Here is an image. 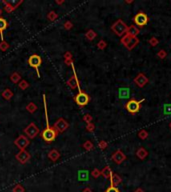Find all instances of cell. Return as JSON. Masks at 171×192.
<instances>
[{
    "label": "cell",
    "instance_id": "obj_33",
    "mask_svg": "<svg viewBox=\"0 0 171 192\" xmlns=\"http://www.w3.org/2000/svg\"><path fill=\"white\" fill-rule=\"evenodd\" d=\"M83 147L85 150H87V151H90V150L93 149V144L91 141H86L85 143L83 144Z\"/></svg>",
    "mask_w": 171,
    "mask_h": 192
},
{
    "label": "cell",
    "instance_id": "obj_18",
    "mask_svg": "<svg viewBox=\"0 0 171 192\" xmlns=\"http://www.w3.org/2000/svg\"><path fill=\"white\" fill-rule=\"evenodd\" d=\"M139 32H140L139 29H138L135 25H131V26H128V28H127L126 34H128V35H130V36L136 37L139 34Z\"/></svg>",
    "mask_w": 171,
    "mask_h": 192
},
{
    "label": "cell",
    "instance_id": "obj_37",
    "mask_svg": "<svg viewBox=\"0 0 171 192\" xmlns=\"http://www.w3.org/2000/svg\"><path fill=\"white\" fill-rule=\"evenodd\" d=\"M106 46H107V43H106L104 40H100L98 43H97V47H98V49H100V50H103Z\"/></svg>",
    "mask_w": 171,
    "mask_h": 192
},
{
    "label": "cell",
    "instance_id": "obj_22",
    "mask_svg": "<svg viewBox=\"0 0 171 192\" xmlns=\"http://www.w3.org/2000/svg\"><path fill=\"white\" fill-rule=\"evenodd\" d=\"M6 28H7V21L2 17H0V36H1L2 40H3V31Z\"/></svg>",
    "mask_w": 171,
    "mask_h": 192
},
{
    "label": "cell",
    "instance_id": "obj_29",
    "mask_svg": "<svg viewBox=\"0 0 171 192\" xmlns=\"http://www.w3.org/2000/svg\"><path fill=\"white\" fill-rule=\"evenodd\" d=\"M18 86L21 90H26L28 87H29V83H28L26 80H21V81L18 83Z\"/></svg>",
    "mask_w": 171,
    "mask_h": 192
},
{
    "label": "cell",
    "instance_id": "obj_44",
    "mask_svg": "<svg viewBox=\"0 0 171 192\" xmlns=\"http://www.w3.org/2000/svg\"><path fill=\"white\" fill-rule=\"evenodd\" d=\"M72 23L70 22V21H66V23L64 24V28H65V29H67V30H69V29H71V28H72Z\"/></svg>",
    "mask_w": 171,
    "mask_h": 192
},
{
    "label": "cell",
    "instance_id": "obj_40",
    "mask_svg": "<svg viewBox=\"0 0 171 192\" xmlns=\"http://www.w3.org/2000/svg\"><path fill=\"white\" fill-rule=\"evenodd\" d=\"M83 120H84V121H85L87 124H88V123H91V122H92V116H91L90 114H85V115L83 116Z\"/></svg>",
    "mask_w": 171,
    "mask_h": 192
},
{
    "label": "cell",
    "instance_id": "obj_31",
    "mask_svg": "<svg viewBox=\"0 0 171 192\" xmlns=\"http://www.w3.org/2000/svg\"><path fill=\"white\" fill-rule=\"evenodd\" d=\"M163 113L165 115H171V104H165L163 107Z\"/></svg>",
    "mask_w": 171,
    "mask_h": 192
},
{
    "label": "cell",
    "instance_id": "obj_12",
    "mask_svg": "<svg viewBox=\"0 0 171 192\" xmlns=\"http://www.w3.org/2000/svg\"><path fill=\"white\" fill-rule=\"evenodd\" d=\"M72 66V68H73V72H74V74H73V76L72 77H70L69 78V80L67 81V85H68L70 88H72V89H76V88H78L79 89V92L81 91V89H80V87H79V82H78V80H77V77H76V73H75V70H74V65H71Z\"/></svg>",
    "mask_w": 171,
    "mask_h": 192
},
{
    "label": "cell",
    "instance_id": "obj_41",
    "mask_svg": "<svg viewBox=\"0 0 171 192\" xmlns=\"http://www.w3.org/2000/svg\"><path fill=\"white\" fill-rule=\"evenodd\" d=\"M106 192H120V191H119V189L117 188V187H115V186H110V187H108V188H107Z\"/></svg>",
    "mask_w": 171,
    "mask_h": 192
},
{
    "label": "cell",
    "instance_id": "obj_43",
    "mask_svg": "<svg viewBox=\"0 0 171 192\" xmlns=\"http://www.w3.org/2000/svg\"><path fill=\"white\" fill-rule=\"evenodd\" d=\"M106 147H107V142L104 140H101L100 142H99V148L103 150V149H105Z\"/></svg>",
    "mask_w": 171,
    "mask_h": 192
},
{
    "label": "cell",
    "instance_id": "obj_48",
    "mask_svg": "<svg viewBox=\"0 0 171 192\" xmlns=\"http://www.w3.org/2000/svg\"><path fill=\"white\" fill-rule=\"evenodd\" d=\"M133 1H131V0H128V1H126V3H132Z\"/></svg>",
    "mask_w": 171,
    "mask_h": 192
},
{
    "label": "cell",
    "instance_id": "obj_30",
    "mask_svg": "<svg viewBox=\"0 0 171 192\" xmlns=\"http://www.w3.org/2000/svg\"><path fill=\"white\" fill-rule=\"evenodd\" d=\"M47 18H48V20L50 21H54L57 19V13H56L55 11H50L47 14Z\"/></svg>",
    "mask_w": 171,
    "mask_h": 192
},
{
    "label": "cell",
    "instance_id": "obj_9",
    "mask_svg": "<svg viewBox=\"0 0 171 192\" xmlns=\"http://www.w3.org/2000/svg\"><path fill=\"white\" fill-rule=\"evenodd\" d=\"M148 16L144 12H139L134 16V23L137 26H140V27L146 25L148 23Z\"/></svg>",
    "mask_w": 171,
    "mask_h": 192
},
{
    "label": "cell",
    "instance_id": "obj_50",
    "mask_svg": "<svg viewBox=\"0 0 171 192\" xmlns=\"http://www.w3.org/2000/svg\"><path fill=\"white\" fill-rule=\"evenodd\" d=\"M1 12H2V11H1V9H0V15H1Z\"/></svg>",
    "mask_w": 171,
    "mask_h": 192
},
{
    "label": "cell",
    "instance_id": "obj_3",
    "mask_svg": "<svg viewBox=\"0 0 171 192\" xmlns=\"http://www.w3.org/2000/svg\"><path fill=\"white\" fill-rule=\"evenodd\" d=\"M57 133L58 132L53 127H48L43 130L41 135H42V138L44 141H46V142H52L57 137Z\"/></svg>",
    "mask_w": 171,
    "mask_h": 192
},
{
    "label": "cell",
    "instance_id": "obj_39",
    "mask_svg": "<svg viewBox=\"0 0 171 192\" xmlns=\"http://www.w3.org/2000/svg\"><path fill=\"white\" fill-rule=\"evenodd\" d=\"M91 175L94 178H97V177H99V176L101 175V171H100V170H98V169H94V170H92Z\"/></svg>",
    "mask_w": 171,
    "mask_h": 192
},
{
    "label": "cell",
    "instance_id": "obj_2",
    "mask_svg": "<svg viewBox=\"0 0 171 192\" xmlns=\"http://www.w3.org/2000/svg\"><path fill=\"white\" fill-rule=\"evenodd\" d=\"M139 40H138L137 37L130 36L128 34H125L124 36L121 38V44H123L128 50H132L136 45L138 44Z\"/></svg>",
    "mask_w": 171,
    "mask_h": 192
},
{
    "label": "cell",
    "instance_id": "obj_49",
    "mask_svg": "<svg viewBox=\"0 0 171 192\" xmlns=\"http://www.w3.org/2000/svg\"><path fill=\"white\" fill-rule=\"evenodd\" d=\"M169 127L171 128V122H170V124H169Z\"/></svg>",
    "mask_w": 171,
    "mask_h": 192
},
{
    "label": "cell",
    "instance_id": "obj_17",
    "mask_svg": "<svg viewBox=\"0 0 171 192\" xmlns=\"http://www.w3.org/2000/svg\"><path fill=\"white\" fill-rule=\"evenodd\" d=\"M121 181H122V179H121V177L118 175V174L116 173H112L111 177H110V182H111V186H117V185H119L121 183Z\"/></svg>",
    "mask_w": 171,
    "mask_h": 192
},
{
    "label": "cell",
    "instance_id": "obj_1",
    "mask_svg": "<svg viewBox=\"0 0 171 192\" xmlns=\"http://www.w3.org/2000/svg\"><path fill=\"white\" fill-rule=\"evenodd\" d=\"M127 28H128V26L125 24L124 21L121 20V19L117 20L113 25L111 26V30L119 37H123V35L126 34Z\"/></svg>",
    "mask_w": 171,
    "mask_h": 192
},
{
    "label": "cell",
    "instance_id": "obj_4",
    "mask_svg": "<svg viewBox=\"0 0 171 192\" xmlns=\"http://www.w3.org/2000/svg\"><path fill=\"white\" fill-rule=\"evenodd\" d=\"M143 101H144V99L140 100V101H137V100H135V99H131L126 103L125 108H126L127 111L130 112L131 114H135V113H137L138 111L140 110V107H141V102H143Z\"/></svg>",
    "mask_w": 171,
    "mask_h": 192
},
{
    "label": "cell",
    "instance_id": "obj_16",
    "mask_svg": "<svg viewBox=\"0 0 171 192\" xmlns=\"http://www.w3.org/2000/svg\"><path fill=\"white\" fill-rule=\"evenodd\" d=\"M118 96L120 99H128L130 97V89L128 87H120L118 90Z\"/></svg>",
    "mask_w": 171,
    "mask_h": 192
},
{
    "label": "cell",
    "instance_id": "obj_34",
    "mask_svg": "<svg viewBox=\"0 0 171 192\" xmlns=\"http://www.w3.org/2000/svg\"><path fill=\"white\" fill-rule=\"evenodd\" d=\"M138 137L140 139H142V140H144V139H146L148 137V132L146 130H141V131L138 133Z\"/></svg>",
    "mask_w": 171,
    "mask_h": 192
},
{
    "label": "cell",
    "instance_id": "obj_47",
    "mask_svg": "<svg viewBox=\"0 0 171 192\" xmlns=\"http://www.w3.org/2000/svg\"><path fill=\"white\" fill-rule=\"evenodd\" d=\"M135 192H144V191L142 190L141 188H138V189H136V190H135Z\"/></svg>",
    "mask_w": 171,
    "mask_h": 192
},
{
    "label": "cell",
    "instance_id": "obj_15",
    "mask_svg": "<svg viewBox=\"0 0 171 192\" xmlns=\"http://www.w3.org/2000/svg\"><path fill=\"white\" fill-rule=\"evenodd\" d=\"M15 157H16V159L19 161V162L24 164V163H26L27 161L29 160L31 156H30L29 152H27L26 150H20V152H19Z\"/></svg>",
    "mask_w": 171,
    "mask_h": 192
},
{
    "label": "cell",
    "instance_id": "obj_23",
    "mask_svg": "<svg viewBox=\"0 0 171 192\" xmlns=\"http://www.w3.org/2000/svg\"><path fill=\"white\" fill-rule=\"evenodd\" d=\"M10 80H11V82L14 84L19 83V82L21 81V75L18 72H13V73L10 75Z\"/></svg>",
    "mask_w": 171,
    "mask_h": 192
},
{
    "label": "cell",
    "instance_id": "obj_25",
    "mask_svg": "<svg viewBox=\"0 0 171 192\" xmlns=\"http://www.w3.org/2000/svg\"><path fill=\"white\" fill-rule=\"evenodd\" d=\"M78 179L80 181H85L88 179V171L87 170H80L78 172Z\"/></svg>",
    "mask_w": 171,
    "mask_h": 192
},
{
    "label": "cell",
    "instance_id": "obj_7",
    "mask_svg": "<svg viewBox=\"0 0 171 192\" xmlns=\"http://www.w3.org/2000/svg\"><path fill=\"white\" fill-rule=\"evenodd\" d=\"M68 127H69V123L66 121L65 119H63V118H59V119L57 120V121L55 122V123H54V125H53L54 129H55L57 132H59V133H62V132L66 131Z\"/></svg>",
    "mask_w": 171,
    "mask_h": 192
},
{
    "label": "cell",
    "instance_id": "obj_21",
    "mask_svg": "<svg viewBox=\"0 0 171 192\" xmlns=\"http://www.w3.org/2000/svg\"><path fill=\"white\" fill-rule=\"evenodd\" d=\"M101 175H102L104 178H106V179H110V177H111V175H112L111 169H110L108 166H105L102 170H101Z\"/></svg>",
    "mask_w": 171,
    "mask_h": 192
},
{
    "label": "cell",
    "instance_id": "obj_36",
    "mask_svg": "<svg viewBox=\"0 0 171 192\" xmlns=\"http://www.w3.org/2000/svg\"><path fill=\"white\" fill-rule=\"evenodd\" d=\"M158 43H159V41H158V39L156 38V37H151L150 40H149V44H150L151 46H153V47L157 46Z\"/></svg>",
    "mask_w": 171,
    "mask_h": 192
},
{
    "label": "cell",
    "instance_id": "obj_24",
    "mask_svg": "<svg viewBox=\"0 0 171 192\" xmlns=\"http://www.w3.org/2000/svg\"><path fill=\"white\" fill-rule=\"evenodd\" d=\"M1 96L5 100H10L12 98V96H13V92H12V91L10 90L9 88H6L5 90H4L3 92L1 93Z\"/></svg>",
    "mask_w": 171,
    "mask_h": 192
},
{
    "label": "cell",
    "instance_id": "obj_26",
    "mask_svg": "<svg viewBox=\"0 0 171 192\" xmlns=\"http://www.w3.org/2000/svg\"><path fill=\"white\" fill-rule=\"evenodd\" d=\"M96 36H97L96 32H95L94 30H92V29L88 30V31L85 33V37H86V39H87V40H89V41H92L93 39H94Z\"/></svg>",
    "mask_w": 171,
    "mask_h": 192
},
{
    "label": "cell",
    "instance_id": "obj_45",
    "mask_svg": "<svg viewBox=\"0 0 171 192\" xmlns=\"http://www.w3.org/2000/svg\"><path fill=\"white\" fill-rule=\"evenodd\" d=\"M83 192H92V190H91L90 188H85V189L83 190Z\"/></svg>",
    "mask_w": 171,
    "mask_h": 192
},
{
    "label": "cell",
    "instance_id": "obj_6",
    "mask_svg": "<svg viewBox=\"0 0 171 192\" xmlns=\"http://www.w3.org/2000/svg\"><path fill=\"white\" fill-rule=\"evenodd\" d=\"M75 102H76L77 105L79 106H85L88 104V102L90 101V97L88 96V94H86L85 92H82V91H80V92L75 96L74 98Z\"/></svg>",
    "mask_w": 171,
    "mask_h": 192
},
{
    "label": "cell",
    "instance_id": "obj_42",
    "mask_svg": "<svg viewBox=\"0 0 171 192\" xmlns=\"http://www.w3.org/2000/svg\"><path fill=\"white\" fill-rule=\"evenodd\" d=\"M13 192H24V188L21 185H16V187H14Z\"/></svg>",
    "mask_w": 171,
    "mask_h": 192
},
{
    "label": "cell",
    "instance_id": "obj_5",
    "mask_svg": "<svg viewBox=\"0 0 171 192\" xmlns=\"http://www.w3.org/2000/svg\"><path fill=\"white\" fill-rule=\"evenodd\" d=\"M41 63H42V59H41V57L39 55H37V54H33V55H31L28 58V64H29V66H31L32 68L35 69L36 73H37V76L39 78H40V73H39L38 68H39Z\"/></svg>",
    "mask_w": 171,
    "mask_h": 192
},
{
    "label": "cell",
    "instance_id": "obj_20",
    "mask_svg": "<svg viewBox=\"0 0 171 192\" xmlns=\"http://www.w3.org/2000/svg\"><path fill=\"white\" fill-rule=\"evenodd\" d=\"M147 155H148V152H147V150L143 147H140L139 149L136 151V156H137L139 159H141V160H143V159L146 158Z\"/></svg>",
    "mask_w": 171,
    "mask_h": 192
},
{
    "label": "cell",
    "instance_id": "obj_46",
    "mask_svg": "<svg viewBox=\"0 0 171 192\" xmlns=\"http://www.w3.org/2000/svg\"><path fill=\"white\" fill-rule=\"evenodd\" d=\"M55 2H56V4H59V5H60V4H62V3H64L63 0H62V1H58V0H56Z\"/></svg>",
    "mask_w": 171,
    "mask_h": 192
},
{
    "label": "cell",
    "instance_id": "obj_13",
    "mask_svg": "<svg viewBox=\"0 0 171 192\" xmlns=\"http://www.w3.org/2000/svg\"><path fill=\"white\" fill-rule=\"evenodd\" d=\"M148 81H149L148 78H147L143 73H139L135 78H134V82H135V84L137 85V86H139L140 88L144 87L145 85L148 83Z\"/></svg>",
    "mask_w": 171,
    "mask_h": 192
},
{
    "label": "cell",
    "instance_id": "obj_14",
    "mask_svg": "<svg viewBox=\"0 0 171 192\" xmlns=\"http://www.w3.org/2000/svg\"><path fill=\"white\" fill-rule=\"evenodd\" d=\"M111 159L116 164H121V163L126 159V156H125V154L123 153L121 150H116L113 153V155L111 156Z\"/></svg>",
    "mask_w": 171,
    "mask_h": 192
},
{
    "label": "cell",
    "instance_id": "obj_28",
    "mask_svg": "<svg viewBox=\"0 0 171 192\" xmlns=\"http://www.w3.org/2000/svg\"><path fill=\"white\" fill-rule=\"evenodd\" d=\"M26 110H27L29 113H34L36 110H37V105H36L35 103H33V102H30V103L27 104Z\"/></svg>",
    "mask_w": 171,
    "mask_h": 192
},
{
    "label": "cell",
    "instance_id": "obj_11",
    "mask_svg": "<svg viewBox=\"0 0 171 192\" xmlns=\"http://www.w3.org/2000/svg\"><path fill=\"white\" fill-rule=\"evenodd\" d=\"M2 3L5 5V11L10 13L13 10L16 9L21 3H22V0H18V1H2Z\"/></svg>",
    "mask_w": 171,
    "mask_h": 192
},
{
    "label": "cell",
    "instance_id": "obj_10",
    "mask_svg": "<svg viewBox=\"0 0 171 192\" xmlns=\"http://www.w3.org/2000/svg\"><path fill=\"white\" fill-rule=\"evenodd\" d=\"M14 144L20 150H25V148L29 145V139L26 136H24V135H20V136H18L15 139Z\"/></svg>",
    "mask_w": 171,
    "mask_h": 192
},
{
    "label": "cell",
    "instance_id": "obj_38",
    "mask_svg": "<svg viewBox=\"0 0 171 192\" xmlns=\"http://www.w3.org/2000/svg\"><path fill=\"white\" fill-rule=\"evenodd\" d=\"M94 129H95V125L94 124L92 123H88L87 125H86V130H87L88 132H93L94 131Z\"/></svg>",
    "mask_w": 171,
    "mask_h": 192
},
{
    "label": "cell",
    "instance_id": "obj_8",
    "mask_svg": "<svg viewBox=\"0 0 171 192\" xmlns=\"http://www.w3.org/2000/svg\"><path fill=\"white\" fill-rule=\"evenodd\" d=\"M24 133L26 134V136L29 137V138L33 139V138H35V137L37 136L38 133H39V129H38V127L35 125V123L32 122V123H30L29 125L25 128Z\"/></svg>",
    "mask_w": 171,
    "mask_h": 192
},
{
    "label": "cell",
    "instance_id": "obj_19",
    "mask_svg": "<svg viewBox=\"0 0 171 192\" xmlns=\"http://www.w3.org/2000/svg\"><path fill=\"white\" fill-rule=\"evenodd\" d=\"M59 157H60V153H59V151H58V150L52 149V150H50V151H49V153H48V158L50 159L51 161H56V160H58V159H59Z\"/></svg>",
    "mask_w": 171,
    "mask_h": 192
},
{
    "label": "cell",
    "instance_id": "obj_32",
    "mask_svg": "<svg viewBox=\"0 0 171 192\" xmlns=\"http://www.w3.org/2000/svg\"><path fill=\"white\" fill-rule=\"evenodd\" d=\"M8 48H9V44H8L6 41L2 40L1 42H0V50H1V51H6Z\"/></svg>",
    "mask_w": 171,
    "mask_h": 192
},
{
    "label": "cell",
    "instance_id": "obj_35",
    "mask_svg": "<svg viewBox=\"0 0 171 192\" xmlns=\"http://www.w3.org/2000/svg\"><path fill=\"white\" fill-rule=\"evenodd\" d=\"M157 56L160 58V59H164V58L167 56V53H166V51L164 49H161L157 52Z\"/></svg>",
    "mask_w": 171,
    "mask_h": 192
},
{
    "label": "cell",
    "instance_id": "obj_27",
    "mask_svg": "<svg viewBox=\"0 0 171 192\" xmlns=\"http://www.w3.org/2000/svg\"><path fill=\"white\" fill-rule=\"evenodd\" d=\"M64 61H65V63L67 65H72L73 64V60H72V55H71L70 52H66L65 54H64Z\"/></svg>",
    "mask_w": 171,
    "mask_h": 192
}]
</instances>
